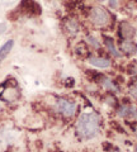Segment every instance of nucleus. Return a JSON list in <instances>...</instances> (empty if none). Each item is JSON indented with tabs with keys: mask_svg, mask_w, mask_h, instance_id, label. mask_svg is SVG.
I'll return each instance as SVG.
<instances>
[{
	"mask_svg": "<svg viewBox=\"0 0 137 152\" xmlns=\"http://www.w3.org/2000/svg\"><path fill=\"white\" fill-rule=\"evenodd\" d=\"M66 27H67V29L71 33L79 32V24H78V22L74 20V19H70V20H67V23H66Z\"/></svg>",
	"mask_w": 137,
	"mask_h": 152,
	"instance_id": "nucleus-10",
	"label": "nucleus"
},
{
	"mask_svg": "<svg viewBox=\"0 0 137 152\" xmlns=\"http://www.w3.org/2000/svg\"><path fill=\"white\" fill-rule=\"evenodd\" d=\"M90 19L95 26H104L109 20V14L102 7H94L90 12Z\"/></svg>",
	"mask_w": 137,
	"mask_h": 152,
	"instance_id": "nucleus-2",
	"label": "nucleus"
},
{
	"mask_svg": "<svg viewBox=\"0 0 137 152\" xmlns=\"http://www.w3.org/2000/svg\"><path fill=\"white\" fill-rule=\"evenodd\" d=\"M130 93H131V95H132V96L137 99V84L132 85V86H131V89H130Z\"/></svg>",
	"mask_w": 137,
	"mask_h": 152,
	"instance_id": "nucleus-14",
	"label": "nucleus"
},
{
	"mask_svg": "<svg viewBox=\"0 0 137 152\" xmlns=\"http://www.w3.org/2000/svg\"><path fill=\"white\" fill-rule=\"evenodd\" d=\"M56 108L60 113H62L65 117H73L76 110V104L73 102H69L66 99H59L56 102Z\"/></svg>",
	"mask_w": 137,
	"mask_h": 152,
	"instance_id": "nucleus-3",
	"label": "nucleus"
},
{
	"mask_svg": "<svg viewBox=\"0 0 137 152\" xmlns=\"http://www.w3.org/2000/svg\"><path fill=\"white\" fill-rule=\"evenodd\" d=\"M86 41H88L90 45H93L94 47H95V48H97V47H99V42H97V39H95L94 37H88Z\"/></svg>",
	"mask_w": 137,
	"mask_h": 152,
	"instance_id": "nucleus-13",
	"label": "nucleus"
},
{
	"mask_svg": "<svg viewBox=\"0 0 137 152\" xmlns=\"http://www.w3.org/2000/svg\"><path fill=\"white\" fill-rule=\"evenodd\" d=\"M121 48H122V51L127 52V53H135L137 51V46L131 41H125L121 45Z\"/></svg>",
	"mask_w": 137,
	"mask_h": 152,
	"instance_id": "nucleus-8",
	"label": "nucleus"
},
{
	"mask_svg": "<svg viewBox=\"0 0 137 152\" xmlns=\"http://www.w3.org/2000/svg\"><path fill=\"white\" fill-rule=\"evenodd\" d=\"M99 129V117L95 113L83 114L76 123V131L84 138H93Z\"/></svg>",
	"mask_w": 137,
	"mask_h": 152,
	"instance_id": "nucleus-1",
	"label": "nucleus"
},
{
	"mask_svg": "<svg viewBox=\"0 0 137 152\" xmlns=\"http://www.w3.org/2000/svg\"><path fill=\"white\" fill-rule=\"evenodd\" d=\"M136 152H137V148H136Z\"/></svg>",
	"mask_w": 137,
	"mask_h": 152,
	"instance_id": "nucleus-16",
	"label": "nucleus"
},
{
	"mask_svg": "<svg viewBox=\"0 0 137 152\" xmlns=\"http://www.w3.org/2000/svg\"><path fill=\"white\" fill-rule=\"evenodd\" d=\"M89 64L99 69H107L111 66V61L107 58H102V57H90L89 58Z\"/></svg>",
	"mask_w": 137,
	"mask_h": 152,
	"instance_id": "nucleus-5",
	"label": "nucleus"
},
{
	"mask_svg": "<svg viewBox=\"0 0 137 152\" xmlns=\"http://www.w3.org/2000/svg\"><path fill=\"white\" fill-rule=\"evenodd\" d=\"M105 46L108 47V50H109V52H111L113 56H116V57H119L121 56L119 52L116 50L114 45H113V39H112V38H105Z\"/></svg>",
	"mask_w": 137,
	"mask_h": 152,
	"instance_id": "nucleus-9",
	"label": "nucleus"
},
{
	"mask_svg": "<svg viewBox=\"0 0 137 152\" xmlns=\"http://www.w3.org/2000/svg\"><path fill=\"white\" fill-rule=\"evenodd\" d=\"M133 129H135V132H136V134H137V124H135V126H133Z\"/></svg>",
	"mask_w": 137,
	"mask_h": 152,
	"instance_id": "nucleus-15",
	"label": "nucleus"
},
{
	"mask_svg": "<svg viewBox=\"0 0 137 152\" xmlns=\"http://www.w3.org/2000/svg\"><path fill=\"white\" fill-rule=\"evenodd\" d=\"M103 85H104V88H107L108 90H117V88L113 85V83L109 79H103Z\"/></svg>",
	"mask_w": 137,
	"mask_h": 152,
	"instance_id": "nucleus-12",
	"label": "nucleus"
},
{
	"mask_svg": "<svg viewBox=\"0 0 137 152\" xmlns=\"http://www.w3.org/2000/svg\"><path fill=\"white\" fill-rule=\"evenodd\" d=\"M13 46H14V41L13 39H9L1 47H0V64H1L3 60L9 55V52H10L12 48H13Z\"/></svg>",
	"mask_w": 137,
	"mask_h": 152,
	"instance_id": "nucleus-6",
	"label": "nucleus"
},
{
	"mask_svg": "<svg viewBox=\"0 0 137 152\" xmlns=\"http://www.w3.org/2000/svg\"><path fill=\"white\" fill-rule=\"evenodd\" d=\"M133 34H135V31L128 23H126V22L121 23V36L123 38H131Z\"/></svg>",
	"mask_w": 137,
	"mask_h": 152,
	"instance_id": "nucleus-7",
	"label": "nucleus"
},
{
	"mask_svg": "<svg viewBox=\"0 0 137 152\" xmlns=\"http://www.w3.org/2000/svg\"><path fill=\"white\" fill-rule=\"evenodd\" d=\"M0 88L4 89V91H0V99L3 100H7V102H14L15 99L19 98V91H18L17 88H8L7 84H1Z\"/></svg>",
	"mask_w": 137,
	"mask_h": 152,
	"instance_id": "nucleus-4",
	"label": "nucleus"
},
{
	"mask_svg": "<svg viewBox=\"0 0 137 152\" xmlns=\"http://www.w3.org/2000/svg\"><path fill=\"white\" fill-rule=\"evenodd\" d=\"M132 110H133V108H132V107L123 105V107L119 108V110H118V114H119L121 117H127V115H131Z\"/></svg>",
	"mask_w": 137,
	"mask_h": 152,
	"instance_id": "nucleus-11",
	"label": "nucleus"
}]
</instances>
